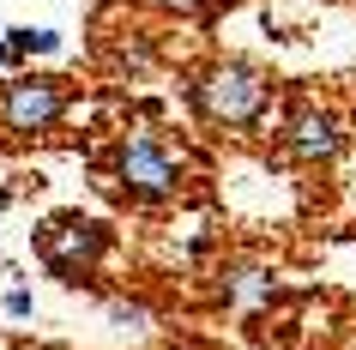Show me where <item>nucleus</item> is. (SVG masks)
Instances as JSON below:
<instances>
[{"mask_svg":"<svg viewBox=\"0 0 356 350\" xmlns=\"http://www.w3.org/2000/svg\"><path fill=\"white\" fill-rule=\"evenodd\" d=\"M188 97L211 127H254L266 115V103H272V79L254 61H211L188 85Z\"/></svg>","mask_w":356,"mask_h":350,"instance_id":"obj_1","label":"nucleus"},{"mask_svg":"<svg viewBox=\"0 0 356 350\" xmlns=\"http://www.w3.org/2000/svg\"><path fill=\"white\" fill-rule=\"evenodd\" d=\"M109 175H115V187H121V193L157 205V200H175V193H181L188 164H181V151L169 145L163 133L145 127V133H127V139L109 151Z\"/></svg>","mask_w":356,"mask_h":350,"instance_id":"obj_2","label":"nucleus"},{"mask_svg":"<svg viewBox=\"0 0 356 350\" xmlns=\"http://www.w3.org/2000/svg\"><path fill=\"white\" fill-rule=\"evenodd\" d=\"M115 248V230L103 218H79V212H67V218H49L37 230V254H42V266L55 278H91L97 272V260Z\"/></svg>","mask_w":356,"mask_h":350,"instance_id":"obj_3","label":"nucleus"},{"mask_svg":"<svg viewBox=\"0 0 356 350\" xmlns=\"http://www.w3.org/2000/svg\"><path fill=\"white\" fill-rule=\"evenodd\" d=\"M73 109V91L67 79H13L0 85V127L6 133H49L60 115Z\"/></svg>","mask_w":356,"mask_h":350,"instance_id":"obj_4","label":"nucleus"},{"mask_svg":"<svg viewBox=\"0 0 356 350\" xmlns=\"http://www.w3.org/2000/svg\"><path fill=\"white\" fill-rule=\"evenodd\" d=\"M284 151L302 157V164H332L338 151H344V127H338V115L320 109V103H296L290 121H284Z\"/></svg>","mask_w":356,"mask_h":350,"instance_id":"obj_5","label":"nucleus"},{"mask_svg":"<svg viewBox=\"0 0 356 350\" xmlns=\"http://www.w3.org/2000/svg\"><path fill=\"white\" fill-rule=\"evenodd\" d=\"M6 55H13V61L60 55V31H55V24H13V31H6Z\"/></svg>","mask_w":356,"mask_h":350,"instance_id":"obj_6","label":"nucleus"},{"mask_svg":"<svg viewBox=\"0 0 356 350\" xmlns=\"http://www.w3.org/2000/svg\"><path fill=\"white\" fill-rule=\"evenodd\" d=\"M109 320L121 332H145L151 326V308H145V302H121V296H115V302H109Z\"/></svg>","mask_w":356,"mask_h":350,"instance_id":"obj_7","label":"nucleus"},{"mask_svg":"<svg viewBox=\"0 0 356 350\" xmlns=\"http://www.w3.org/2000/svg\"><path fill=\"white\" fill-rule=\"evenodd\" d=\"M6 314H13V320H31V314H37V302H31V290H24V284H13V290H6Z\"/></svg>","mask_w":356,"mask_h":350,"instance_id":"obj_8","label":"nucleus"},{"mask_svg":"<svg viewBox=\"0 0 356 350\" xmlns=\"http://www.w3.org/2000/svg\"><path fill=\"white\" fill-rule=\"evenodd\" d=\"M175 6H206V0H175Z\"/></svg>","mask_w":356,"mask_h":350,"instance_id":"obj_9","label":"nucleus"},{"mask_svg":"<svg viewBox=\"0 0 356 350\" xmlns=\"http://www.w3.org/2000/svg\"><path fill=\"white\" fill-rule=\"evenodd\" d=\"M175 350H200V344H175Z\"/></svg>","mask_w":356,"mask_h":350,"instance_id":"obj_10","label":"nucleus"}]
</instances>
